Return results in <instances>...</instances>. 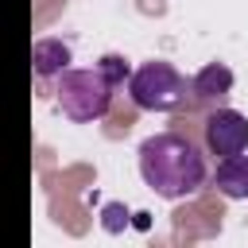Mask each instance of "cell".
Here are the masks:
<instances>
[{"instance_id":"obj_1","label":"cell","mask_w":248,"mask_h":248,"mask_svg":"<svg viewBox=\"0 0 248 248\" xmlns=\"http://www.w3.org/2000/svg\"><path fill=\"white\" fill-rule=\"evenodd\" d=\"M140 178L159 198L182 202V198H194L205 186L209 167H205L202 147L190 136H182V132H159V136H147L140 143Z\"/></svg>"},{"instance_id":"obj_4","label":"cell","mask_w":248,"mask_h":248,"mask_svg":"<svg viewBox=\"0 0 248 248\" xmlns=\"http://www.w3.org/2000/svg\"><path fill=\"white\" fill-rule=\"evenodd\" d=\"M202 140L213 159H229L236 151H248V116L236 108H213L202 120Z\"/></svg>"},{"instance_id":"obj_2","label":"cell","mask_w":248,"mask_h":248,"mask_svg":"<svg viewBox=\"0 0 248 248\" xmlns=\"http://www.w3.org/2000/svg\"><path fill=\"white\" fill-rule=\"evenodd\" d=\"M186 89L190 81L163 58H151V62H140L128 78V97L136 108L143 112H174L186 105Z\"/></svg>"},{"instance_id":"obj_9","label":"cell","mask_w":248,"mask_h":248,"mask_svg":"<svg viewBox=\"0 0 248 248\" xmlns=\"http://www.w3.org/2000/svg\"><path fill=\"white\" fill-rule=\"evenodd\" d=\"M120 217H128V213H124V209H120V205H105V229H112V232H116V229H120V225H124V221H120Z\"/></svg>"},{"instance_id":"obj_3","label":"cell","mask_w":248,"mask_h":248,"mask_svg":"<svg viewBox=\"0 0 248 248\" xmlns=\"http://www.w3.org/2000/svg\"><path fill=\"white\" fill-rule=\"evenodd\" d=\"M54 101L74 124H93L112 108V89L97 70H62Z\"/></svg>"},{"instance_id":"obj_6","label":"cell","mask_w":248,"mask_h":248,"mask_svg":"<svg viewBox=\"0 0 248 248\" xmlns=\"http://www.w3.org/2000/svg\"><path fill=\"white\" fill-rule=\"evenodd\" d=\"M213 186H217V194H225L229 202H248V155L236 151V155H229V159H217Z\"/></svg>"},{"instance_id":"obj_5","label":"cell","mask_w":248,"mask_h":248,"mask_svg":"<svg viewBox=\"0 0 248 248\" xmlns=\"http://www.w3.org/2000/svg\"><path fill=\"white\" fill-rule=\"evenodd\" d=\"M190 93H194V101H202V105L225 101V97L232 93V70H229L225 62H205V66L190 78Z\"/></svg>"},{"instance_id":"obj_7","label":"cell","mask_w":248,"mask_h":248,"mask_svg":"<svg viewBox=\"0 0 248 248\" xmlns=\"http://www.w3.org/2000/svg\"><path fill=\"white\" fill-rule=\"evenodd\" d=\"M70 62H74V54H70V43H62V39H39L31 46V70L43 81L58 78L62 70H70Z\"/></svg>"},{"instance_id":"obj_8","label":"cell","mask_w":248,"mask_h":248,"mask_svg":"<svg viewBox=\"0 0 248 248\" xmlns=\"http://www.w3.org/2000/svg\"><path fill=\"white\" fill-rule=\"evenodd\" d=\"M93 70L105 78L108 89H120V85H128V78H132V66H128L124 54H101V62H97Z\"/></svg>"}]
</instances>
